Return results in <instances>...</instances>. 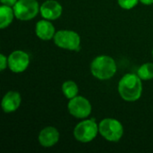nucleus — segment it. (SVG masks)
<instances>
[{"mask_svg": "<svg viewBox=\"0 0 153 153\" xmlns=\"http://www.w3.org/2000/svg\"><path fill=\"white\" fill-rule=\"evenodd\" d=\"M143 80L136 74H126L119 81L117 90L120 97L128 102L138 100L143 93Z\"/></svg>", "mask_w": 153, "mask_h": 153, "instance_id": "nucleus-1", "label": "nucleus"}, {"mask_svg": "<svg viewBox=\"0 0 153 153\" xmlns=\"http://www.w3.org/2000/svg\"><path fill=\"white\" fill-rule=\"evenodd\" d=\"M91 73L98 80L106 81L111 79L117 73V67L113 57L101 55L96 56L91 63Z\"/></svg>", "mask_w": 153, "mask_h": 153, "instance_id": "nucleus-2", "label": "nucleus"}, {"mask_svg": "<svg viewBox=\"0 0 153 153\" xmlns=\"http://www.w3.org/2000/svg\"><path fill=\"white\" fill-rule=\"evenodd\" d=\"M100 135L108 142L117 143L124 135V126L122 123L115 118H104L99 124Z\"/></svg>", "mask_w": 153, "mask_h": 153, "instance_id": "nucleus-3", "label": "nucleus"}, {"mask_svg": "<svg viewBox=\"0 0 153 153\" xmlns=\"http://www.w3.org/2000/svg\"><path fill=\"white\" fill-rule=\"evenodd\" d=\"M99 133V124H97L94 119H82L74 129L75 140L82 143L92 142Z\"/></svg>", "mask_w": 153, "mask_h": 153, "instance_id": "nucleus-4", "label": "nucleus"}, {"mask_svg": "<svg viewBox=\"0 0 153 153\" xmlns=\"http://www.w3.org/2000/svg\"><path fill=\"white\" fill-rule=\"evenodd\" d=\"M53 40L55 45L62 49L70 50V51H77L80 49L81 37L74 30H57L53 38Z\"/></svg>", "mask_w": 153, "mask_h": 153, "instance_id": "nucleus-5", "label": "nucleus"}, {"mask_svg": "<svg viewBox=\"0 0 153 153\" xmlns=\"http://www.w3.org/2000/svg\"><path fill=\"white\" fill-rule=\"evenodd\" d=\"M13 8L15 18L25 22L35 18L40 6L37 0H18Z\"/></svg>", "mask_w": 153, "mask_h": 153, "instance_id": "nucleus-6", "label": "nucleus"}, {"mask_svg": "<svg viewBox=\"0 0 153 153\" xmlns=\"http://www.w3.org/2000/svg\"><path fill=\"white\" fill-rule=\"evenodd\" d=\"M68 112L71 116L78 119H85L91 114L92 110V107L89 100L82 96H76L71 100H69L67 105Z\"/></svg>", "mask_w": 153, "mask_h": 153, "instance_id": "nucleus-7", "label": "nucleus"}, {"mask_svg": "<svg viewBox=\"0 0 153 153\" xmlns=\"http://www.w3.org/2000/svg\"><path fill=\"white\" fill-rule=\"evenodd\" d=\"M30 65L29 55L22 50H14L8 56V68L15 74L24 72Z\"/></svg>", "mask_w": 153, "mask_h": 153, "instance_id": "nucleus-8", "label": "nucleus"}, {"mask_svg": "<svg viewBox=\"0 0 153 153\" xmlns=\"http://www.w3.org/2000/svg\"><path fill=\"white\" fill-rule=\"evenodd\" d=\"M39 13L43 19L55 21L62 15L63 6L56 0H47L40 5Z\"/></svg>", "mask_w": 153, "mask_h": 153, "instance_id": "nucleus-9", "label": "nucleus"}, {"mask_svg": "<svg viewBox=\"0 0 153 153\" xmlns=\"http://www.w3.org/2000/svg\"><path fill=\"white\" fill-rule=\"evenodd\" d=\"M60 138L58 130L54 126H47L39 134V143L44 148H51L56 145Z\"/></svg>", "mask_w": 153, "mask_h": 153, "instance_id": "nucleus-10", "label": "nucleus"}, {"mask_svg": "<svg viewBox=\"0 0 153 153\" xmlns=\"http://www.w3.org/2000/svg\"><path fill=\"white\" fill-rule=\"evenodd\" d=\"M22 97L18 91H10L4 94L1 101V107L4 113L15 112L21 106Z\"/></svg>", "mask_w": 153, "mask_h": 153, "instance_id": "nucleus-11", "label": "nucleus"}, {"mask_svg": "<svg viewBox=\"0 0 153 153\" xmlns=\"http://www.w3.org/2000/svg\"><path fill=\"white\" fill-rule=\"evenodd\" d=\"M56 29L55 26L52 24L51 21L43 19L39 21L36 23L35 27V33L39 39L44 41H48L50 39H53L55 34H56Z\"/></svg>", "mask_w": 153, "mask_h": 153, "instance_id": "nucleus-12", "label": "nucleus"}, {"mask_svg": "<svg viewBox=\"0 0 153 153\" xmlns=\"http://www.w3.org/2000/svg\"><path fill=\"white\" fill-rule=\"evenodd\" d=\"M14 17L15 15L12 6L4 4L0 6V28L2 30L7 28L13 22Z\"/></svg>", "mask_w": 153, "mask_h": 153, "instance_id": "nucleus-13", "label": "nucleus"}, {"mask_svg": "<svg viewBox=\"0 0 153 153\" xmlns=\"http://www.w3.org/2000/svg\"><path fill=\"white\" fill-rule=\"evenodd\" d=\"M61 89H62L63 94L68 100H71V99L76 97L79 93V87H78L77 83L71 80L65 81L62 84Z\"/></svg>", "mask_w": 153, "mask_h": 153, "instance_id": "nucleus-14", "label": "nucleus"}, {"mask_svg": "<svg viewBox=\"0 0 153 153\" xmlns=\"http://www.w3.org/2000/svg\"><path fill=\"white\" fill-rule=\"evenodd\" d=\"M137 75L143 81L153 79V63H145L137 70Z\"/></svg>", "mask_w": 153, "mask_h": 153, "instance_id": "nucleus-15", "label": "nucleus"}, {"mask_svg": "<svg viewBox=\"0 0 153 153\" xmlns=\"http://www.w3.org/2000/svg\"><path fill=\"white\" fill-rule=\"evenodd\" d=\"M140 0H117L119 6L125 10H131L137 5Z\"/></svg>", "mask_w": 153, "mask_h": 153, "instance_id": "nucleus-16", "label": "nucleus"}, {"mask_svg": "<svg viewBox=\"0 0 153 153\" xmlns=\"http://www.w3.org/2000/svg\"><path fill=\"white\" fill-rule=\"evenodd\" d=\"M8 67V57H6L4 54L0 55V71H4Z\"/></svg>", "mask_w": 153, "mask_h": 153, "instance_id": "nucleus-17", "label": "nucleus"}, {"mask_svg": "<svg viewBox=\"0 0 153 153\" xmlns=\"http://www.w3.org/2000/svg\"><path fill=\"white\" fill-rule=\"evenodd\" d=\"M1 1V3H2V4H4V5H8V6H13L15 4H16V2L18 1V0H0Z\"/></svg>", "mask_w": 153, "mask_h": 153, "instance_id": "nucleus-18", "label": "nucleus"}, {"mask_svg": "<svg viewBox=\"0 0 153 153\" xmlns=\"http://www.w3.org/2000/svg\"><path fill=\"white\" fill-rule=\"evenodd\" d=\"M140 2L143 4H145V5H152V4H153V0H140Z\"/></svg>", "mask_w": 153, "mask_h": 153, "instance_id": "nucleus-19", "label": "nucleus"}, {"mask_svg": "<svg viewBox=\"0 0 153 153\" xmlns=\"http://www.w3.org/2000/svg\"><path fill=\"white\" fill-rule=\"evenodd\" d=\"M152 57H153V48H152Z\"/></svg>", "mask_w": 153, "mask_h": 153, "instance_id": "nucleus-20", "label": "nucleus"}]
</instances>
